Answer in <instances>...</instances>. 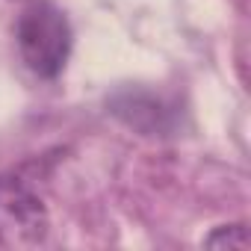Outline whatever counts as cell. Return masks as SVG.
I'll use <instances>...</instances> for the list:
<instances>
[{"instance_id":"7a4b0ae2","label":"cell","mask_w":251,"mask_h":251,"mask_svg":"<svg viewBox=\"0 0 251 251\" xmlns=\"http://www.w3.org/2000/svg\"><path fill=\"white\" fill-rule=\"evenodd\" d=\"M48 210L18 175H0V245L30 248L45 242Z\"/></svg>"},{"instance_id":"6da1fadb","label":"cell","mask_w":251,"mask_h":251,"mask_svg":"<svg viewBox=\"0 0 251 251\" xmlns=\"http://www.w3.org/2000/svg\"><path fill=\"white\" fill-rule=\"evenodd\" d=\"M15 42L27 68L45 80L62 74L71 56V24L62 9L48 0H33L18 15Z\"/></svg>"}]
</instances>
